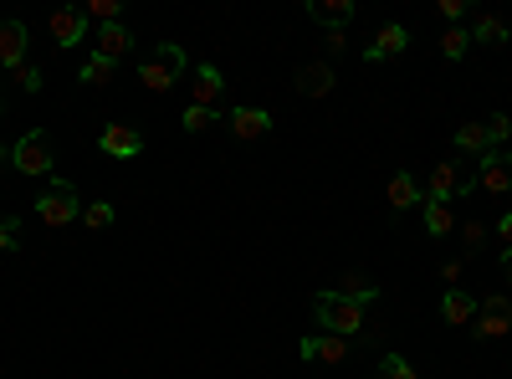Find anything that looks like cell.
<instances>
[{"instance_id":"2e32d148","label":"cell","mask_w":512,"mask_h":379,"mask_svg":"<svg viewBox=\"0 0 512 379\" xmlns=\"http://www.w3.org/2000/svg\"><path fill=\"white\" fill-rule=\"evenodd\" d=\"M128 47H134V31H128L123 21L98 26V36H93V57H108L113 67H118V57H128Z\"/></svg>"},{"instance_id":"d590c367","label":"cell","mask_w":512,"mask_h":379,"mask_svg":"<svg viewBox=\"0 0 512 379\" xmlns=\"http://www.w3.org/2000/svg\"><path fill=\"white\" fill-rule=\"evenodd\" d=\"M6 164H11V144H0V170H6Z\"/></svg>"},{"instance_id":"f546056e","label":"cell","mask_w":512,"mask_h":379,"mask_svg":"<svg viewBox=\"0 0 512 379\" xmlns=\"http://www.w3.org/2000/svg\"><path fill=\"white\" fill-rule=\"evenodd\" d=\"M11 77H16V88H21V93H41V82H47L36 62H26V67H21V72H11Z\"/></svg>"},{"instance_id":"7a4b0ae2","label":"cell","mask_w":512,"mask_h":379,"mask_svg":"<svg viewBox=\"0 0 512 379\" xmlns=\"http://www.w3.org/2000/svg\"><path fill=\"white\" fill-rule=\"evenodd\" d=\"M313 313H318V328H328L333 339H354V333H364V303L344 298V292H318L313 298Z\"/></svg>"},{"instance_id":"d6a6232c","label":"cell","mask_w":512,"mask_h":379,"mask_svg":"<svg viewBox=\"0 0 512 379\" xmlns=\"http://www.w3.org/2000/svg\"><path fill=\"white\" fill-rule=\"evenodd\" d=\"M466 11H472V0H441V16H446L451 26H456V21H461Z\"/></svg>"},{"instance_id":"ffe728a7","label":"cell","mask_w":512,"mask_h":379,"mask_svg":"<svg viewBox=\"0 0 512 379\" xmlns=\"http://www.w3.org/2000/svg\"><path fill=\"white\" fill-rule=\"evenodd\" d=\"M472 47H507V21L502 16H492V11H477L472 16Z\"/></svg>"},{"instance_id":"74e56055","label":"cell","mask_w":512,"mask_h":379,"mask_svg":"<svg viewBox=\"0 0 512 379\" xmlns=\"http://www.w3.org/2000/svg\"><path fill=\"white\" fill-rule=\"evenodd\" d=\"M507 154H512V144H507Z\"/></svg>"},{"instance_id":"ba28073f","label":"cell","mask_w":512,"mask_h":379,"mask_svg":"<svg viewBox=\"0 0 512 379\" xmlns=\"http://www.w3.org/2000/svg\"><path fill=\"white\" fill-rule=\"evenodd\" d=\"M98 149L108 159H139L144 154V134L134 129V123H103V129H98Z\"/></svg>"},{"instance_id":"30bf717a","label":"cell","mask_w":512,"mask_h":379,"mask_svg":"<svg viewBox=\"0 0 512 379\" xmlns=\"http://www.w3.org/2000/svg\"><path fill=\"white\" fill-rule=\"evenodd\" d=\"M88 11H82V6H57L52 11V41H57V47L62 52H72L77 47V41H88Z\"/></svg>"},{"instance_id":"7402d4cb","label":"cell","mask_w":512,"mask_h":379,"mask_svg":"<svg viewBox=\"0 0 512 379\" xmlns=\"http://www.w3.org/2000/svg\"><path fill=\"white\" fill-rule=\"evenodd\" d=\"M420 210H425V231H431L436 241H441V236H451V226H456V210H451V205H441V200H425Z\"/></svg>"},{"instance_id":"6da1fadb","label":"cell","mask_w":512,"mask_h":379,"mask_svg":"<svg viewBox=\"0 0 512 379\" xmlns=\"http://www.w3.org/2000/svg\"><path fill=\"white\" fill-rule=\"evenodd\" d=\"M185 67H190V57H185L180 41H159V47L139 62V82H144L149 93H169L185 77Z\"/></svg>"},{"instance_id":"e575fe53","label":"cell","mask_w":512,"mask_h":379,"mask_svg":"<svg viewBox=\"0 0 512 379\" xmlns=\"http://www.w3.org/2000/svg\"><path fill=\"white\" fill-rule=\"evenodd\" d=\"M502 277L512 282V246H502Z\"/></svg>"},{"instance_id":"4316f807","label":"cell","mask_w":512,"mask_h":379,"mask_svg":"<svg viewBox=\"0 0 512 379\" xmlns=\"http://www.w3.org/2000/svg\"><path fill=\"white\" fill-rule=\"evenodd\" d=\"M180 123H185V134H205L210 123H221V108H195V103H190Z\"/></svg>"},{"instance_id":"cb8c5ba5","label":"cell","mask_w":512,"mask_h":379,"mask_svg":"<svg viewBox=\"0 0 512 379\" xmlns=\"http://www.w3.org/2000/svg\"><path fill=\"white\" fill-rule=\"evenodd\" d=\"M77 82H88V88H103V82H113V62L108 57H88L77 67Z\"/></svg>"},{"instance_id":"e0dca14e","label":"cell","mask_w":512,"mask_h":379,"mask_svg":"<svg viewBox=\"0 0 512 379\" xmlns=\"http://www.w3.org/2000/svg\"><path fill=\"white\" fill-rule=\"evenodd\" d=\"M441 318L451 323V328H472V318H477V298L466 287H446V298H441Z\"/></svg>"},{"instance_id":"5b68a950","label":"cell","mask_w":512,"mask_h":379,"mask_svg":"<svg viewBox=\"0 0 512 379\" xmlns=\"http://www.w3.org/2000/svg\"><path fill=\"white\" fill-rule=\"evenodd\" d=\"M11 164L21 175H47L52 170V134L47 129H31L11 144Z\"/></svg>"},{"instance_id":"f1b7e54d","label":"cell","mask_w":512,"mask_h":379,"mask_svg":"<svg viewBox=\"0 0 512 379\" xmlns=\"http://www.w3.org/2000/svg\"><path fill=\"white\" fill-rule=\"evenodd\" d=\"M487 139H492V149L512 144V118H507V113H492V118H487Z\"/></svg>"},{"instance_id":"7c38bea8","label":"cell","mask_w":512,"mask_h":379,"mask_svg":"<svg viewBox=\"0 0 512 379\" xmlns=\"http://www.w3.org/2000/svg\"><path fill=\"white\" fill-rule=\"evenodd\" d=\"M410 47V31L400 26V21H390V26H379V36L364 47V62H390V57H400Z\"/></svg>"},{"instance_id":"603a6c76","label":"cell","mask_w":512,"mask_h":379,"mask_svg":"<svg viewBox=\"0 0 512 379\" xmlns=\"http://www.w3.org/2000/svg\"><path fill=\"white\" fill-rule=\"evenodd\" d=\"M466 52H472V31L446 26V36H441V57H446V62H461Z\"/></svg>"},{"instance_id":"484cf974","label":"cell","mask_w":512,"mask_h":379,"mask_svg":"<svg viewBox=\"0 0 512 379\" xmlns=\"http://www.w3.org/2000/svg\"><path fill=\"white\" fill-rule=\"evenodd\" d=\"M379 379H420V369H415L405 354H384V359H379Z\"/></svg>"},{"instance_id":"8fae6325","label":"cell","mask_w":512,"mask_h":379,"mask_svg":"<svg viewBox=\"0 0 512 379\" xmlns=\"http://www.w3.org/2000/svg\"><path fill=\"white\" fill-rule=\"evenodd\" d=\"M308 364H344L349 359V339H333V333H308L303 344H297Z\"/></svg>"},{"instance_id":"5bb4252c","label":"cell","mask_w":512,"mask_h":379,"mask_svg":"<svg viewBox=\"0 0 512 379\" xmlns=\"http://www.w3.org/2000/svg\"><path fill=\"white\" fill-rule=\"evenodd\" d=\"M226 129L236 139H267L272 134V113L267 108H231L226 113Z\"/></svg>"},{"instance_id":"d6986e66","label":"cell","mask_w":512,"mask_h":379,"mask_svg":"<svg viewBox=\"0 0 512 379\" xmlns=\"http://www.w3.org/2000/svg\"><path fill=\"white\" fill-rule=\"evenodd\" d=\"M308 16L328 31H344L354 21V0H308Z\"/></svg>"},{"instance_id":"277c9868","label":"cell","mask_w":512,"mask_h":379,"mask_svg":"<svg viewBox=\"0 0 512 379\" xmlns=\"http://www.w3.org/2000/svg\"><path fill=\"white\" fill-rule=\"evenodd\" d=\"M472 185H477V175H466V170H461V159H446V164H436V170L425 175V200L456 205L461 195H472Z\"/></svg>"},{"instance_id":"52a82bcc","label":"cell","mask_w":512,"mask_h":379,"mask_svg":"<svg viewBox=\"0 0 512 379\" xmlns=\"http://www.w3.org/2000/svg\"><path fill=\"white\" fill-rule=\"evenodd\" d=\"M26 47H31L26 21L0 16V72H21V67H26Z\"/></svg>"},{"instance_id":"4fadbf2b","label":"cell","mask_w":512,"mask_h":379,"mask_svg":"<svg viewBox=\"0 0 512 379\" xmlns=\"http://www.w3.org/2000/svg\"><path fill=\"white\" fill-rule=\"evenodd\" d=\"M221 93H226V77H221V67H216V62H200V67H195L190 103H195V108H216V103H221Z\"/></svg>"},{"instance_id":"9c48e42d","label":"cell","mask_w":512,"mask_h":379,"mask_svg":"<svg viewBox=\"0 0 512 379\" xmlns=\"http://www.w3.org/2000/svg\"><path fill=\"white\" fill-rule=\"evenodd\" d=\"M477 185H482L487 195H507V190H512V154H507V149H487V154L477 159Z\"/></svg>"},{"instance_id":"44dd1931","label":"cell","mask_w":512,"mask_h":379,"mask_svg":"<svg viewBox=\"0 0 512 379\" xmlns=\"http://www.w3.org/2000/svg\"><path fill=\"white\" fill-rule=\"evenodd\" d=\"M492 149V139H487V123H461L456 129V154H487Z\"/></svg>"},{"instance_id":"ac0fdd59","label":"cell","mask_w":512,"mask_h":379,"mask_svg":"<svg viewBox=\"0 0 512 379\" xmlns=\"http://www.w3.org/2000/svg\"><path fill=\"white\" fill-rule=\"evenodd\" d=\"M415 205H425L420 180H415L410 170H395V175H390V210H395V216H405V210H415Z\"/></svg>"},{"instance_id":"1f68e13d","label":"cell","mask_w":512,"mask_h":379,"mask_svg":"<svg viewBox=\"0 0 512 379\" xmlns=\"http://www.w3.org/2000/svg\"><path fill=\"white\" fill-rule=\"evenodd\" d=\"M461 241H466V251H482V241H487V226H482V221H466V226H461Z\"/></svg>"},{"instance_id":"d4e9b609","label":"cell","mask_w":512,"mask_h":379,"mask_svg":"<svg viewBox=\"0 0 512 379\" xmlns=\"http://www.w3.org/2000/svg\"><path fill=\"white\" fill-rule=\"evenodd\" d=\"M113 216H118V210H113L108 200H93V205H82V226H88V231H108V226H113Z\"/></svg>"},{"instance_id":"83f0119b","label":"cell","mask_w":512,"mask_h":379,"mask_svg":"<svg viewBox=\"0 0 512 379\" xmlns=\"http://www.w3.org/2000/svg\"><path fill=\"white\" fill-rule=\"evenodd\" d=\"M82 11H88V21H103V26H113V21L123 16V6H118V0H88Z\"/></svg>"},{"instance_id":"8992f818","label":"cell","mask_w":512,"mask_h":379,"mask_svg":"<svg viewBox=\"0 0 512 379\" xmlns=\"http://www.w3.org/2000/svg\"><path fill=\"white\" fill-rule=\"evenodd\" d=\"M472 333H477V339H507V333H512V303L502 298V292H492V298L477 303Z\"/></svg>"},{"instance_id":"3957f363","label":"cell","mask_w":512,"mask_h":379,"mask_svg":"<svg viewBox=\"0 0 512 379\" xmlns=\"http://www.w3.org/2000/svg\"><path fill=\"white\" fill-rule=\"evenodd\" d=\"M36 221H47V226L82 221V200H77V185H67V180H52L47 190L36 195Z\"/></svg>"},{"instance_id":"9a60e30c","label":"cell","mask_w":512,"mask_h":379,"mask_svg":"<svg viewBox=\"0 0 512 379\" xmlns=\"http://www.w3.org/2000/svg\"><path fill=\"white\" fill-rule=\"evenodd\" d=\"M333 82H338L333 62H303V67H297V93H303V98H328Z\"/></svg>"},{"instance_id":"4dcf8cb0","label":"cell","mask_w":512,"mask_h":379,"mask_svg":"<svg viewBox=\"0 0 512 379\" xmlns=\"http://www.w3.org/2000/svg\"><path fill=\"white\" fill-rule=\"evenodd\" d=\"M16 236H21V221L16 216H0V251H16Z\"/></svg>"},{"instance_id":"8d00e7d4","label":"cell","mask_w":512,"mask_h":379,"mask_svg":"<svg viewBox=\"0 0 512 379\" xmlns=\"http://www.w3.org/2000/svg\"><path fill=\"white\" fill-rule=\"evenodd\" d=\"M0 113H6V72H0Z\"/></svg>"},{"instance_id":"836d02e7","label":"cell","mask_w":512,"mask_h":379,"mask_svg":"<svg viewBox=\"0 0 512 379\" xmlns=\"http://www.w3.org/2000/svg\"><path fill=\"white\" fill-rule=\"evenodd\" d=\"M497 241H502V246H512V210H507V216L497 221Z\"/></svg>"}]
</instances>
